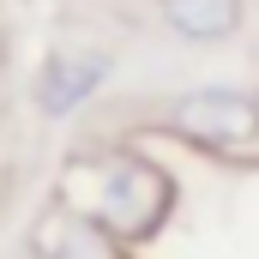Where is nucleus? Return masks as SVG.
<instances>
[{
    "instance_id": "nucleus-3",
    "label": "nucleus",
    "mask_w": 259,
    "mask_h": 259,
    "mask_svg": "<svg viewBox=\"0 0 259 259\" xmlns=\"http://www.w3.org/2000/svg\"><path fill=\"white\" fill-rule=\"evenodd\" d=\"M30 259H133V247L115 229H103L91 211L55 199V205L30 223Z\"/></svg>"
},
{
    "instance_id": "nucleus-5",
    "label": "nucleus",
    "mask_w": 259,
    "mask_h": 259,
    "mask_svg": "<svg viewBox=\"0 0 259 259\" xmlns=\"http://www.w3.org/2000/svg\"><path fill=\"white\" fill-rule=\"evenodd\" d=\"M157 18H163L181 42L211 49V42H229V36L241 30L247 0H157Z\"/></svg>"
},
{
    "instance_id": "nucleus-1",
    "label": "nucleus",
    "mask_w": 259,
    "mask_h": 259,
    "mask_svg": "<svg viewBox=\"0 0 259 259\" xmlns=\"http://www.w3.org/2000/svg\"><path fill=\"white\" fill-rule=\"evenodd\" d=\"M66 205H78V211H91L103 229H115L127 247H145V241H157L163 229H169V217H175V175L157 163V157H145V151H97V157H78L72 169H66Z\"/></svg>"
},
{
    "instance_id": "nucleus-4",
    "label": "nucleus",
    "mask_w": 259,
    "mask_h": 259,
    "mask_svg": "<svg viewBox=\"0 0 259 259\" xmlns=\"http://www.w3.org/2000/svg\"><path fill=\"white\" fill-rule=\"evenodd\" d=\"M103 78H109V55L55 49L49 61L36 66V84H30V97H36V109H42L49 121H66L72 109H84V103L103 91Z\"/></svg>"
},
{
    "instance_id": "nucleus-2",
    "label": "nucleus",
    "mask_w": 259,
    "mask_h": 259,
    "mask_svg": "<svg viewBox=\"0 0 259 259\" xmlns=\"http://www.w3.org/2000/svg\"><path fill=\"white\" fill-rule=\"evenodd\" d=\"M157 127L199 151H217V157H247V151H259V97L229 91V84H199V91H181L163 103Z\"/></svg>"
}]
</instances>
